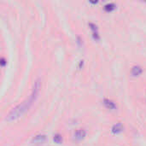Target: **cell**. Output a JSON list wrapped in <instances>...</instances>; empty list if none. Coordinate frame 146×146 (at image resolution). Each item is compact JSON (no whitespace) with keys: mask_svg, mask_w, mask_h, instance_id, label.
Listing matches in <instances>:
<instances>
[{"mask_svg":"<svg viewBox=\"0 0 146 146\" xmlns=\"http://www.w3.org/2000/svg\"><path fill=\"white\" fill-rule=\"evenodd\" d=\"M41 85H40V81L38 80L34 82L33 85V88L32 91V93L30 94V96L21 104H18L17 106H15V108H13L10 112L6 115V120L8 121H13L17 120L18 118H20L21 116H22L33 105V104L36 101L38 94H39V90H40Z\"/></svg>","mask_w":146,"mask_h":146,"instance_id":"obj_1","label":"cell"},{"mask_svg":"<svg viewBox=\"0 0 146 146\" xmlns=\"http://www.w3.org/2000/svg\"><path fill=\"white\" fill-rule=\"evenodd\" d=\"M86 135V132L85 129H78L75 133H74V138L76 141H80L82 140Z\"/></svg>","mask_w":146,"mask_h":146,"instance_id":"obj_2","label":"cell"},{"mask_svg":"<svg viewBox=\"0 0 146 146\" xmlns=\"http://www.w3.org/2000/svg\"><path fill=\"white\" fill-rule=\"evenodd\" d=\"M89 27L92 31V37L95 40H99L100 39V36L98 33V26L93 24V23H89Z\"/></svg>","mask_w":146,"mask_h":146,"instance_id":"obj_3","label":"cell"},{"mask_svg":"<svg viewBox=\"0 0 146 146\" xmlns=\"http://www.w3.org/2000/svg\"><path fill=\"white\" fill-rule=\"evenodd\" d=\"M46 141V136L44 134H38L37 136H35L33 139V143L36 144V145H41L44 144Z\"/></svg>","mask_w":146,"mask_h":146,"instance_id":"obj_4","label":"cell"},{"mask_svg":"<svg viewBox=\"0 0 146 146\" xmlns=\"http://www.w3.org/2000/svg\"><path fill=\"white\" fill-rule=\"evenodd\" d=\"M104 104L109 110H115L116 109V104L112 100H110L108 98L104 99Z\"/></svg>","mask_w":146,"mask_h":146,"instance_id":"obj_5","label":"cell"},{"mask_svg":"<svg viewBox=\"0 0 146 146\" xmlns=\"http://www.w3.org/2000/svg\"><path fill=\"white\" fill-rule=\"evenodd\" d=\"M131 73H132V75H133V76L136 77V76L140 75V74L143 73V69H142V68L139 67V66H134V67L132 68Z\"/></svg>","mask_w":146,"mask_h":146,"instance_id":"obj_6","label":"cell"},{"mask_svg":"<svg viewBox=\"0 0 146 146\" xmlns=\"http://www.w3.org/2000/svg\"><path fill=\"white\" fill-rule=\"evenodd\" d=\"M124 127L122 126L121 123H117L115 124L113 127H112V133H115V134H117V133H120L123 131Z\"/></svg>","mask_w":146,"mask_h":146,"instance_id":"obj_7","label":"cell"},{"mask_svg":"<svg viewBox=\"0 0 146 146\" xmlns=\"http://www.w3.org/2000/svg\"><path fill=\"white\" fill-rule=\"evenodd\" d=\"M115 9V5L113 3H107V4L104 5V10L107 11V12H111Z\"/></svg>","mask_w":146,"mask_h":146,"instance_id":"obj_8","label":"cell"},{"mask_svg":"<svg viewBox=\"0 0 146 146\" xmlns=\"http://www.w3.org/2000/svg\"><path fill=\"white\" fill-rule=\"evenodd\" d=\"M53 140H54V142H55L56 144L60 145V144H62V135H60V134H56V135H54V137H53Z\"/></svg>","mask_w":146,"mask_h":146,"instance_id":"obj_9","label":"cell"},{"mask_svg":"<svg viewBox=\"0 0 146 146\" xmlns=\"http://www.w3.org/2000/svg\"><path fill=\"white\" fill-rule=\"evenodd\" d=\"M1 65H2L3 67L5 65V60H4V58H2V59H1Z\"/></svg>","mask_w":146,"mask_h":146,"instance_id":"obj_10","label":"cell"}]
</instances>
